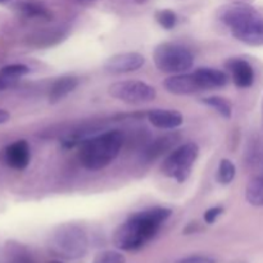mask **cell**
Here are the masks:
<instances>
[{
    "label": "cell",
    "mask_w": 263,
    "mask_h": 263,
    "mask_svg": "<svg viewBox=\"0 0 263 263\" xmlns=\"http://www.w3.org/2000/svg\"><path fill=\"white\" fill-rule=\"evenodd\" d=\"M176 263H180V262H176Z\"/></svg>",
    "instance_id": "30"
},
{
    "label": "cell",
    "mask_w": 263,
    "mask_h": 263,
    "mask_svg": "<svg viewBox=\"0 0 263 263\" xmlns=\"http://www.w3.org/2000/svg\"><path fill=\"white\" fill-rule=\"evenodd\" d=\"M180 263H217L213 258L208 256H202V254H194V256L185 257L180 259Z\"/></svg>",
    "instance_id": "24"
},
{
    "label": "cell",
    "mask_w": 263,
    "mask_h": 263,
    "mask_svg": "<svg viewBox=\"0 0 263 263\" xmlns=\"http://www.w3.org/2000/svg\"><path fill=\"white\" fill-rule=\"evenodd\" d=\"M49 251L57 258L74 261L89 251V238L81 226L76 223H62L57 226L49 239Z\"/></svg>",
    "instance_id": "4"
},
{
    "label": "cell",
    "mask_w": 263,
    "mask_h": 263,
    "mask_svg": "<svg viewBox=\"0 0 263 263\" xmlns=\"http://www.w3.org/2000/svg\"><path fill=\"white\" fill-rule=\"evenodd\" d=\"M236 168L235 164L228 158L221 159L220 164H218V171H217V179L221 185H229L233 182L235 179Z\"/></svg>",
    "instance_id": "19"
},
{
    "label": "cell",
    "mask_w": 263,
    "mask_h": 263,
    "mask_svg": "<svg viewBox=\"0 0 263 263\" xmlns=\"http://www.w3.org/2000/svg\"><path fill=\"white\" fill-rule=\"evenodd\" d=\"M15 9L23 17L31 18V20H50L51 18V13L49 12L48 8L44 7L40 3L32 2V0L17 3Z\"/></svg>",
    "instance_id": "16"
},
{
    "label": "cell",
    "mask_w": 263,
    "mask_h": 263,
    "mask_svg": "<svg viewBox=\"0 0 263 263\" xmlns=\"http://www.w3.org/2000/svg\"><path fill=\"white\" fill-rule=\"evenodd\" d=\"M202 90L220 89L228 85L229 76L223 71L211 67H202L193 72Z\"/></svg>",
    "instance_id": "13"
},
{
    "label": "cell",
    "mask_w": 263,
    "mask_h": 263,
    "mask_svg": "<svg viewBox=\"0 0 263 263\" xmlns=\"http://www.w3.org/2000/svg\"><path fill=\"white\" fill-rule=\"evenodd\" d=\"M148 121L161 130H175L184 123V117L175 109H151L146 115Z\"/></svg>",
    "instance_id": "11"
},
{
    "label": "cell",
    "mask_w": 263,
    "mask_h": 263,
    "mask_svg": "<svg viewBox=\"0 0 263 263\" xmlns=\"http://www.w3.org/2000/svg\"><path fill=\"white\" fill-rule=\"evenodd\" d=\"M145 64V58L138 51H123L109 57L104 63V71L110 74L130 73L140 69Z\"/></svg>",
    "instance_id": "8"
},
{
    "label": "cell",
    "mask_w": 263,
    "mask_h": 263,
    "mask_svg": "<svg viewBox=\"0 0 263 263\" xmlns=\"http://www.w3.org/2000/svg\"><path fill=\"white\" fill-rule=\"evenodd\" d=\"M200 103H203L207 107L213 108L221 117L231 118V115H233V107H231L230 103L222 97H218V95H213V97H207L200 99Z\"/></svg>",
    "instance_id": "18"
},
{
    "label": "cell",
    "mask_w": 263,
    "mask_h": 263,
    "mask_svg": "<svg viewBox=\"0 0 263 263\" xmlns=\"http://www.w3.org/2000/svg\"><path fill=\"white\" fill-rule=\"evenodd\" d=\"M7 263H35L25 251H15Z\"/></svg>",
    "instance_id": "25"
},
{
    "label": "cell",
    "mask_w": 263,
    "mask_h": 263,
    "mask_svg": "<svg viewBox=\"0 0 263 263\" xmlns=\"http://www.w3.org/2000/svg\"><path fill=\"white\" fill-rule=\"evenodd\" d=\"M153 62L163 73H184L194 64L192 51L176 43H161L153 51Z\"/></svg>",
    "instance_id": "5"
},
{
    "label": "cell",
    "mask_w": 263,
    "mask_h": 263,
    "mask_svg": "<svg viewBox=\"0 0 263 263\" xmlns=\"http://www.w3.org/2000/svg\"><path fill=\"white\" fill-rule=\"evenodd\" d=\"M218 17L236 40L249 46H263V15L247 3H230L221 8Z\"/></svg>",
    "instance_id": "2"
},
{
    "label": "cell",
    "mask_w": 263,
    "mask_h": 263,
    "mask_svg": "<svg viewBox=\"0 0 263 263\" xmlns=\"http://www.w3.org/2000/svg\"><path fill=\"white\" fill-rule=\"evenodd\" d=\"M154 18L159 23V26L162 28H164V30H172V28H175V26L177 23L176 13L171 9L157 10L156 14H154Z\"/></svg>",
    "instance_id": "20"
},
{
    "label": "cell",
    "mask_w": 263,
    "mask_h": 263,
    "mask_svg": "<svg viewBox=\"0 0 263 263\" xmlns=\"http://www.w3.org/2000/svg\"><path fill=\"white\" fill-rule=\"evenodd\" d=\"M246 198L253 207H263V176H257L248 182Z\"/></svg>",
    "instance_id": "17"
},
{
    "label": "cell",
    "mask_w": 263,
    "mask_h": 263,
    "mask_svg": "<svg viewBox=\"0 0 263 263\" xmlns=\"http://www.w3.org/2000/svg\"><path fill=\"white\" fill-rule=\"evenodd\" d=\"M172 211L166 207H152L135 212L115 230L112 241L120 251H138L152 240L161 226L171 217Z\"/></svg>",
    "instance_id": "1"
},
{
    "label": "cell",
    "mask_w": 263,
    "mask_h": 263,
    "mask_svg": "<svg viewBox=\"0 0 263 263\" xmlns=\"http://www.w3.org/2000/svg\"><path fill=\"white\" fill-rule=\"evenodd\" d=\"M122 145L123 135L121 131L95 134L80 145V163L89 171H100L117 158Z\"/></svg>",
    "instance_id": "3"
},
{
    "label": "cell",
    "mask_w": 263,
    "mask_h": 263,
    "mask_svg": "<svg viewBox=\"0 0 263 263\" xmlns=\"http://www.w3.org/2000/svg\"><path fill=\"white\" fill-rule=\"evenodd\" d=\"M28 72H30V68L21 63L8 64L0 68V91L14 87Z\"/></svg>",
    "instance_id": "15"
},
{
    "label": "cell",
    "mask_w": 263,
    "mask_h": 263,
    "mask_svg": "<svg viewBox=\"0 0 263 263\" xmlns=\"http://www.w3.org/2000/svg\"><path fill=\"white\" fill-rule=\"evenodd\" d=\"M50 263H62V262H59V261H51Z\"/></svg>",
    "instance_id": "28"
},
{
    "label": "cell",
    "mask_w": 263,
    "mask_h": 263,
    "mask_svg": "<svg viewBox=\"0 0 263 263\" xmlns=\"http://www.w3.org/2000/svg\"><path fill=\"white\" fill-rule=\"evenodd\" d=\"M108 92L115 99L128 104H140L156 99L157 90L153 86L139 80H126L109 85Z\"/></svg>",
    "instance_id": "7"
},
{
    "label": "cell",
    "mask_w": 263,
    "mask_h": 263,
    "mask_svg": "<svg viewBox=\"0 0 263 263\" xmlns=\"http://www.w3.org/2000/svg\"><path fill=\"white\" fill-rule=\"evenodd\" d=\"M235 263H246V262H235Z\"/></svg>",
    "instance_id": "29"
},
{
    "label": "cell",
    "mask_w": 263,
    "mask_h": 263,
    "mask_svg": "<svg viewBox=\"0 0 263 263\" xmlns=\"http://www.w3.org/2000/svg\"><path fill=\"white\" fill-rule=\"evenodd\" d=\"M223 211L225 210H223V207H221V205H216V207L210 208V210H207L204 212L203 220H204V222L207 223V225H212V223H215L216 221H217V218L222 215Z\"/></svg>",
    "instance_id": "23"
},
{
    "label": "cell",
    "mask_w": 263,
    "mask_h": 263,
    "mask_svg": "<svg viewBox=\"0 0 263 263\" xmlns=\"http://www.w3.org/2000/svg\"><path fill=\"white\" fill-rule=\"evenodd\" d=\"M92 263H126V258L118 251H103L95 256Z\"/></svg>",
    "instance_id": "21"
},
{
    "label": "cell",
    "mask_w": 263,
    "mask_h": 263,
    "mask_svg": "<svg viewBox=\"0 0 263 263\" xmlns=\"http://www.w3.org/2000/svg\"><path fill=\"white\" fill-rule=\"evenodd\" d=\"M79 82V79L72 74H66V76H61L59 79H57L49 91V102L51 104H57L63 100L77 89Z\"/></svg>",
    "instance_id": "14"
},
{
    "label": "cell",
    "mask_w": 263,
    "mask_h": 263,
    "mask_svg": "<svg viewBox=\"0 0 263 263\" xmlns=\"http://www.w3.org/2000/svg\"><path fill=\"white\" fill-rule=\"evenodd\" d=\"M199 157V146L195 143H185L177 146L167 156L162 163L164 176L176 180L179 184L186 181L192 174L193 166Z\"/></svg>",
    "instance_id": "6"
},
{
    "label": "cell",
    "mask_w": 263,
    "mask_h": 263,
    "mask_svg": "<svg viewBox=\"0 0 263 263\" xmlns=\"http://www.w3.org/2000/svg\"><path fill=\"white\" fill-rule=\"evenodd\" d=\"M172 143H175V140L172 141V139L167 138V136L166 138H161L159 140H157L156 143H154L153 145L148 149V151H146V154H148V156L152 158V157H156V156H158V154L164 153L163 152L164 149L170 148Z\"/></svg>",
    "instance_id": "22"
},
{
    "label": "cell",
    "mask_w": 263,
    "mask_h": 263,
    "mask_svg": "<svg viewBox=\"0 0 263 263\" xmlns=\"http://www.w3.org/2000/svg\"><path fill=\"white\" fill-rule=\"evenodd\" d=\"M226 67L233 74V81L240 89H248L254 82L253 67L246 59L233 58L226 63Z\"/></svg>",
    "instance_id": "12"
},
{
    "label": "cell",
    "mask_w": 263,
    "mask_h": 263,
    "mask_svg": "<svg viewBox=\"0 0 263 263\" xmlns=\"http://www.w3.org/2000/svg\"><path fill=\"white\" fill-rule=\"evenodd\" d=\"M9 118H10V115L8 110L0 109V125H3V123H7L8 121H9Z\"/></svg>",
    "instance_id": "26"
},
{
    "label": "cell",
    "mask_w": 263,
    "mask_h": 263,
    "mask_svg": "<svg viewBox=\"0 0 263 263\" xmlns=\"http://www.w3.org/2000/svg\"><path fill=\"white\" fill-rule=\"evenodd\" d=\"M12 2V0H0V4H4V3H9Z\"/></svg>",
    "instance_id": "27"
},
{
    "label": "cell",
    "mask_w": 263,
    "mask_h": 263,
    "mask_svg": "<svg viewBox=\"0 0 263 263\" xmlns=\"http://www.w3.org/2000/svg\"><path fill=\"white\" fill-rule=\"evenodd\" d=\"M163 86L170 94L174 95H192L202 91L194 73H177L167 77Z\"/></svg>",
    "instance_id": "10"
},
{
    "label": "cell",
    "mask_w": 263,
    "mask_h": 263,
    "mask_svg": "<svg viewBox=\"0 0 263 263\" xmlns=\"http://www.w3.org/2000/svg\"><path fill=\"white\" fill-rule=\"evenodd\" d=\"M3 162L10 168L22 170L27 168L31 161V151L30 145L26 140H17L14 143L9 144L2 151Z\"/></svg>",
    "instance_id": "9"
}]
</instances>
